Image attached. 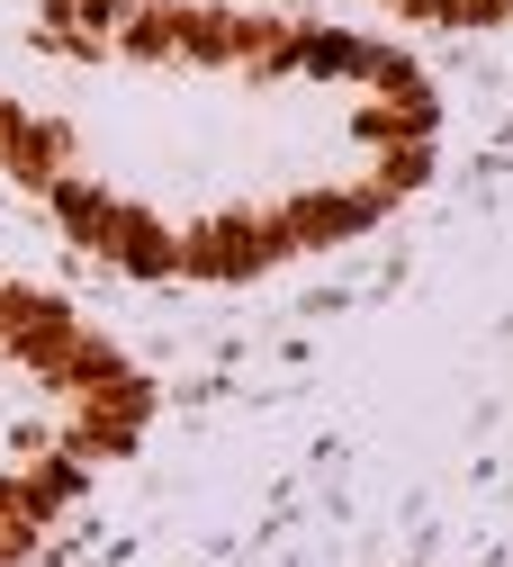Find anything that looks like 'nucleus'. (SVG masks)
<instances>
[{"label":"nucleus","instance_id":"obj_1","mask_svg":"<svg viewBox=\"0 0 513 567\" xmlns=\"http://www.w3.org/2000/svg\"><path fill=\"white\" fill-rule=\"evenodd\" d=\"M451 163L432 54L325 0H0V189L126 289H270Z\"/></svg>","mask_w":513,"mask_h":567},{"label":"nucleus","instance_id":"obj_2","mask_svg":"<svg viewBox=\"0 0 513 567\" xmlns=\"http://www.w3.org/2000/svg\"><path fill=\"white\" fill-rule=\"evenodd\" d=\"M154 361L63 279L0 261V567H37L144 460Z\"/></svg>","mask_w":513,"mask_h":567},{"label":"nucleus","instance_id":"obj_3","mask_svg":"<svg viewBox=\"0 0 513 567\" xmlns=\"http://www.w3.org/2000/svg\"><path fill=\"white\" fill-rule=\"evenodd\" d=\"M325 10L388 28L406 45H469V37H513V0H325Z\"/></svg>","mask_w":513,"mask_h":567}]
</instances>
